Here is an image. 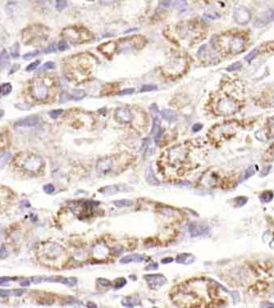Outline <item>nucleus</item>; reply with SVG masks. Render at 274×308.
<instances>
[{
  "instance_id": "nucleus-1",
  "label": "nucleus",
  "mask_w": 274,
  "mask_h": 308,
  "mask_svg": "<svg viewBox=\"0 0 274 308\" xmlns=\"http://www.w3.org/2000/svg\"><path fill=\"white\" fill-rule=\"evenodd\" d=\"M161 174L170 181L187 176L193 168L190 149L186 145H178L164 153L159 163Z\"/></svg>"
},
{
  "instance_id": "nucleus-2",
  "label": "nucleus",
  "mask_w": 274,
  "mask_h": 308,
  "mask_svg": "<svg viewBox=\"0 0 274 308\" xmlns=\"http://www.w3.org/2000/svg\"><path fill=\"white\" fill-rule=\"evenodd\" d=\"M37 258L43 265L55 269L63 268L68 260L67 250L55 242L40 244L37 247Z\"/></svg>"
},
{
  "instance_id": "nucleus-3",
  "label": "nucleus",
  "mask_w": 274,
  "mask_h": 308,
  "mask_svg": "<svg viewBox=\"0 0 274 308\" xmlns=\"http://www.w3.org/2000/svg\"><path fill=\"white\" fill-rule=\"evenodd\" d=\"M130 162L129 157L124 154L104 157L97 161L96 172L101 177L116 175L127 168Z\"/></svg>"
},
{
  "instance_id": "nucleus-4",
  "label": "nucleus",
  "mask_w": 274,
  "mask_h": 308,
  "mask_svg": "<svg viewBox=\"0 0 274 308\" xmlns=\"http://www.w3.org/2000/svg\"><path fill=\"white\" fill-rule=\"evenodd\" d=\"M14 164L17 168L33 174L41 173L45 165L43 160L39 156L30 152L17 153L14 158Z\"/></svg>"
},
{
  "instance_id": "nucleus-5",
  "label": "nucleus",
  "mask_w": 274,
  "mask_h": 308,
  "mask_svg": "<svg viewBox=\"0 0 274 308\" xmlns=\"http://www.w3.org/2000/svg\"><path fill=\"white\" fill-rule=\"evenodd\" d=\"M30 92L35 100L43 102L47 100L51 95V85L47 79L37 77L32 80L30 85Z\"/></svg>"
},
{
  "instance_id": "nucleus-6",
  "label": "nucleus",
  "mask_w": 274,
  "mask_h": 308,
  "mask_svg": "<svg viewBox=\"0 0 274 308\" xmlns=\"http://www.w3.org/2000/svg\"><path fill=\"white\" fill-rule=\"evenodd\" d=\"M97 202L91 201H78L73 202L71 210L80 218H88L98 214Z\"/></svg>"
},
{
  "instance_id": "nucleus-7",
  "label": "nucleus",
  "mask_w": 274,
  "mask_h": 308,
  "mask_svg": "<svg viewBox=\"0 0 274 308\" xmlns=\"http://www.w3.org/2000/svg\"><path fill=\"white\" fill-rule=\"evenodd\" d=\"M217 109L222 115H230L236 110V104L233 100L228 97H223L217 102Z\"/></svg>"
},
{
  "instance_id": "nucleus-8",
  "label": "nucleus",
  "mask_w": 274,
  "mask_h": 308,
  "mask_svg": "<svg viewBox=\"0 0 274 308\" xmlns=\"http://www.w3.org/2000/svg\"><path fill=\"white\" fill-rule=\"evenodd\" d=\"M233 17L238 24L245 25L250 21L251 12L248 8L245 7H238L234 10Z\"/></svg>"
},
{
  "instance_id": "nucleus-9",
  "label": "nucleus",
  "mask_w": 274,
  "mask_h": 308,
  "mask_svg": "<svg viewBox=\"0 0 274 308\" xmlns=\"http://www.w3.org/2000/svg\"><path fill=\"white\" fill-rule=\"evenodd\" d=\"M33 281L35 283H40L41 282H60L63 284L68 285V286H74L76 284L77 280L75 278H63L60 276H52L48 278H34Z\"/></svg>"
},
{
  "instance_id": "nucleus-10",
  "label": "nucleus",
  "mask_w": 274,
  "mask_h": 308,
  "mask_svg": "<svg viewBox=\"0 0 274 308\" xmlns=\"http://www.w3.org/2000/svg\"><path fill=\"white\" fill-rule=\"evenodd\" d=\"M115 120L120 124L129 123L133 119V115L127 108H119L115 112Z\"/></svg>"
},
{
  "instance_id": "nucleus-11",
  "label": "nucleus",
  "mask_w": 274,
  "mask_h": 308,
  "mask_svg": "<svg viewBox=\"0 0 274 308\" xmlns=\"http://www.w3.org/2000/svg\"><path fill=\"white\" fill-rule=\"evenodd\" d=\"M144 278L150 288L153 290L161 287V286L165 284L167 282L166 278L162 275H145Z\"/></svg>"
},
{
  "instance_id": "nucleus-12",
  "label": "nucleus",
  "mask_w": 274,
  "mask_h": 308,
  "mask_svg": "<svg viewBox=\"0 0 274 308\" xmlns=\"http://www.w3.org/2000/svg\"><path fill=\"white\" fill-rule=\"evenodd\" d=\"M245 43L240 37H232L228 42V49L232 54H238L244 49Z\"/></svg>"
},
{
  "instance_id": "nucleus-13",
  "label": "nucleus",
  "mask_w": 274,
  "mask_h": 308,
  "mask_svg": "<svg viewBox=\"0 0 274 308\" xmlns=\"http://www.w3.org/2000/svg\"><path fill=\"white\" fill-rule=\"evenodd\" d=\"M85 96L84 92L82 90H74L71 92H63L60 98V102H66L67 100H79Z\"/></svg>"
},
{
  "instance_id": "nucleus-14",
  "label": "nucleus",
  "mask_w": 274,
  "mask_h": 308,
  "mask_svg": "<svg viewBox=\"0 0 274 308\" xmlns=\"http://www.w3.org/2000/svg\"><path fill=\"white\" fill-rule=\"evenodd\" d=\"M63 35L71 43H78L80 39V32L75 27H67L63 31Z\"/></svg>"
},
{
  "instance_id": "nucleus-15",
  "label": "nucleus",
  "mask_w": 274,
  "mask_h": 308,
  "mask_svg": "<svg viewBox=\"0 0 274 308\" xmlns=\"http://www.w3.org/2000/svg\"><path fill=\"white\" fill-rule=\"evenodd\" d=\"M39 122V117L37 116H31V117H26L23 120H20L16 122L17 126H22V127H33L36 125Z\"/></svg>"
},
{
  "instance_id": "nucleus-16",
  "label": "nucleus",
  "mask_w": 274,
  "mask_h": 308,
  "mask_svg": "<svg viewBox=\"0 0 274 308\" xmlns=\"http://www.w3.org/2000/svg\"><path fill=\"white\" fill-rule=\"evenodd\" d=\"M147 260L146 257L144 255H140V254H131V255H127V256L122 258L120 260L121 263H129V262H141V261H144Z\"/></svg>"
},
{
  "instance_id": "nucleus-17",
  "label": "nucleus",
  "mask_w": 274,
  "mask_h": 308,
  "mask_svg": "<svg viewBox=\"0 0 274 308\" xmlns=\"http://www.w3.org/2000/svg\"><path fill=\"white\" fill-rule=\"evenodd\" d=\"M93 253L95 257L99 258V259H102L108 255V249L105 245H102V244H97L96 246H94Z\"/></svg>"
},
{
  "instance_id": "nucleus-18",
  "label": "nucleus",
  "mask_w": 274,
  "mask_h": 308,
  "mask_svg": "<svg viewBox=\"0 0 274 308\" xmlns=\"http://www.w3.org/2000/svg\"><path fill=\"white\" fill-rule=\"evenodd\" d=\"M194 257L190 254H181L176 257V261L180 264H190L194 261Z\"/></svg>"
},
{
  "instance_id": "nucleus-19",
  "label": "nucleus",
  "mask_w": 274,
  "mask_h": 308,
  "mask_svg": "<svg viewBox=\"0 0 274 308\" xmlns=\"http://www.w3.org/2000/svg\"><path fill=\"white\" fill-rule=\"evenodd\" d=\"M161 116L164 119L169 122L174 121L176 119V112L170 109H164L163 111L161 112Z\"/></svg>"
},
{
  "instance_id": "nucleus-20",
  "label": "nucleus",
  "mask_w": 274,
  "mask_h": 308,
  "mask_svg": "<svg viewBox=\"0 0 274 308\" xmlns=\"http://www.w3.org/2000/svg\"><path fill=\"white\" fill-rule=\"evenodd\" d=\"M100 190H104L103 194H115V193H119L122 191H127L128 189H125V187L118 186V185H112V186H108L106 188H103Z\"/></svg>"
},
{
  "instance_id": "nucleus-21",
  "label": "nucleus",
  "mask_w": 274,
  "mask_h": 308,
  "mask_svg": "<svg viewBox=\"0 0 274 308\" xmlns=\"http://www.w3.org/2000/svg\"><path fill=\"white\" fill-rule=\"evenodd\" d=\"M206 229L203 226H200L199 225H197V224H192V225L190 226V232H191L192 235V236H197L200 235V234H202L206 232Z\"/></svg>"
},
{
  "instance_id": "nucleus-22",
  "label": "nucleus",
  "mask_w": 274,
  "mask_h": 308,
  "mask_svg": "<svg viewBox=\"0 0 274 308\" xmlns=\"http://www.w3.org/2000/svg\"><path fill=\"white\" fill-rule=\"evenodd\" d=\"M12 91V86L10 83H4L0 85V96H7Z\"/></svg>"
},
{
  "instance_id": "nucleus-23",
  "label": "nucleus",
  "mask_w": 274,
  "mask_h": 308,
  "mask_svg": "<svg viewBox=\"0 0 274 308\" xmlns=\"http://www.w3.org/2000/svg\"><path fill=\"white\" fill-rule=\"evenodd\" d=\"M146 178L148 181V182H150L151 184L153 185H158L159 184V181H157V179L155 177V175L153 174L152 168L151 167H148L146 170Z\"/></svg>"
},
{
  "instance_id": "nucleus-24",
  "label": "nucleus",
  "mask_w": 274,
  "mask_h": 308,
  "mask_svg": "<svg viewBox=\"0 0 274 308\" xmlns=\"http://www.w3.org/2000/svg\"><path fill=\"white\" fill-rule=\"evenodd\" d=\"M10 61V58H9V55L6 50H3V52L0 54V67H7Z\"/></svg>"
},
{
  "instance_id": "nucleus-25",
  "label": "nucleus",
  "mask_w": 274,
  "mask_h": 308,
  "mask_svg": "<svg viewBox=\"0 0 274 308\" xmlns=\"http://www.w3.org/2000/svg\"><path fill=\"white\" fill-rule=\"evenodd\" d=\"M24 293L23 290H0V297H6L9 295H16V296H21Z\"/></svg>"
},
{
  "instance_id": "nucleus-26",
  "label": "nucleus",
  "mask_w": 274,
  "mask_h": 308,
  "mask_svg": "<svg viewBox=\"0 0 274 308\" xmlns=\"http://www.w3.org/2000/svg\"><path fill=\"white\" fill-rule=\"evenodd\" d=\"M9 144H10V139L8 135L3 133L2 136H0V151L3 150L5 148L7 147Z\"/></svg>"
},
{
  "instance_id": "nucleus-27",
  "label": "nucleus",
  "mask_w": 274,
  "mask_h": 308,
  "mask_svg": "<svg viewBox=\"0 0 274 308\" xmlns=\"http://www.w3.org/2000/svg\"><path fill=\"white\" fill-rule=\"evenodd\" d=\"M261 200L264 202H271L272 199L273 198V193L272 191H264V193H262V194L261 195Z\"/></svg>"
},
{
  "instance_id": "nucleus-28",
  "label": "nucleus",
  "mask_w": 274,
  "mask_h": 308,
  "mask_svg": "<svg viewBox=\"0 0 274 308\" xmlns=\"http://www.w3.org/2000/svg\"><path fill=\"white\" fill-rule=\"evenodd\" d=\"M242 67V64H241V62H236L233 64H231L229 67H227V71L228 72H235V71L240 70Z\"/></svg>"
},
{
  "instance_id": "nucleus-29",
  "label": "nucleus",
  "mask_w": 274,
  "mask_h": 308,
  "mask_svg": "<svg viewBox=\"0 0 274 308\" xmlns=\"http://www.w3.org/2000/svg\"><path fill=\"white\" fill-rule=\"evenodd\" d=\"M256 54H257V49L255 48V49H253V51H251V52L245 57V60L246 61H248V62H251L252 60H254V58L256 57Z\"/></svg>"
},
{
  "instance_id": "nucleus-30",
  "label": "nucleus",
  "mask_w": 274,
  "mask_h": 308,
  "mask_svg": "<svg viewBox=\"0 0 274 308\" xmlns=\"http://www.w3.org/2000/svg\"><path fill=\"white\" fill-rule=\"evenodd\" d=\"M67 3L66 0H56V8L59 10H62L67 7Z\"/></svg>"
},
{
  "instance_id": "nucleus-31",
  "label": "nucleus",
  "mask_w": 274,
  "mask_h": 308,
  "mask_svg": "<svg viewBox=\"0 0 274 308\" xmlns=\"http://www.w3.org/2000/svg\"><path fill=\"white\" fill-rule=\"evenodd\" d=\"M247 202H248V198L246 197H243V196L236 198V203L238 206H243L247 203Z\"/></svg>"
},
{
  "instance_id": "nucleus-32",
  "label": "nucleus",
  "mask_w": 274,
  "mask_h": 308,
  "mask_svg": "<svg viewBox=\"0 0 274 308\" xmlns=\"http://www.w3.org/2000/svg\"><path fill=\"white\" fill-rule=\"evenodd\" d=\"M255 174V168L254 166H252V167H249V168L246 170L245 174V176H244V181L246 180V179L249 178L250 177H252L253 174Z\"/></svg>"
},
{
  "instance_id": "nucleus-33",
  "label": "nucleus",
  "mask_w": 274,
  "mask_h": 308,
  "mask_svg": "<svg viewBox=\"0 0 274 308\" xmlns=\"http://www.w3.org/2000/svg\"><path fill=\"white\" fill-rule=\"evenodd\" d=\"M63 113V110L62 109H56V110H53L50 112V116L53 119H56L58 117H60V115Z\"/></svg>"
},
{
  "instance_id": "nucleus-34",
  "label": "nucleus",
  "mask_w": 274,
  "mask_h": 308,
  "mask_svg": "<svg viewBox=\"0 0 274 308\" xmlns=\"http://www.w3.org/2000/svg\"><path fill=\"white\" fill-rule=\"evenodd\" d=\"M39 64H40V61H39V60H36V61H35V62L31 63V64H29L28 66L27 67L26 70L27 71V72H31V71L35 70V69L39 66Z\"/></svg>"
},
{
  "instance_id": "nucleus-35",
  "label": "nucleus",
  "mask_w": 274,
  "mask_h": 308,
  "mask_svg": "<svg viewBox=\"0 0 274 308\" xmlns=\"http://www.w3.org/2000/svg\"><path fill=\"white\" fill-rule=\"evenodd\" d=\"M150 110L152 114L153 118L158 117V116H159V110H158V107L156 104H152V105L151 106Z\"/></svg>"
},
{
  "instance_id": "nucleus-36",
  "label": "nucleus",
  "mask_w": 274,
  "mask_h": 308,
  "mask_svg": "<svg viewBox=\"0 0 274 308\" xmlns=\"http://www.w3.org/2000/svg\"><path fill=\"white\" fill-rule=\"evenodd\" d=\"M10 153H6L4 154L0 157V165H3L4 164L7 162L9 157H10Z\"/></svg>"
},
{
  "instance_id": "nucleus-37",
  "label": "nucleus",
  "mask_w": 274,
  "mask_h": 308,
  "mask_svg": "<svg viewBox=\"0 0 274 308\" xmlns=\"http://www.w3.org/2000/svg\"><path fill=\"white\" fill-rule=\"evenodd\" d=\"M43 190L44 192L47 193V194H52V193H54L55 191V187L53 186L52 185H44Z\"/></svg>"
},
{
  "instance_id": "nucleus-38",
  "label": "nucleus",
  "mask_w": 274,
  "mask_h": 308,
  "mask_svg": "<svg viewBox=\"0 0 274 308\" xmlns=\"http://www.w3.org/2000/svg\"><path fill=\"white\" fill-rule=\"evenodd\" d=\"M157 88V87L155 85H145L142 87L141 88V92H149V91H154Z\"/></svg>"
},
{
  "instance_id": "nucleus-39",
  "label": "nucleus",
  "mask_w": 274,
  "mask_h": 308,
  "mask_svg": "<svg viewBox=\"0 0 274 308\" xmlns=\"http://www.w3.org/2000/svg\"><path fill=\"white\" fill-rule=\"evenodd\" d=\"M58 48L60 50V51H65L66 49L68 48V46H67V44L64 40H62L59 43V45H58Z\"/></svg>"
},
{
  "instance_id": "nucleus-40",
  "label": "nucleus",
  "mask_w": 274,
  "mask_h": 308,
  "mask_svg": "<svg viewBox=\"0 0 274 308\" xmlns=\"http://www.w3.org/2000/svg\"><path fill=\"white\" fill-rule=\"evenodd\" d=\"M115 204L117 205V206H124V205H129L131 204V202L127 201V200H121V201L116 202Z\"/></svg>"
},
{
  "instance_id": "nucleus-41",
  "label": "nucleus",
  "mask_w": 274,
  "mask_h": 308,
  "mask_svg": "<svg viewBox=\"0 0 274 308\" xmlns=\"http://www.w3.org/2000/svg\"><path fill=\"white\" fill-rule=\"evenodd\" d=\"M55 67V64L53 62H47L44 64V65L42 67V69H44V70H47V69H52Z\"/></svg>"
},
{
  "instance_id": "nucleus-42",
  "label": "nucleus",
  "mask_w": 274,
  "mask_h": 308,
  "mask_svg": "<svg viewBox=\"0 0 274 308\" xmlns=\"http://www.w3.org/2000/svg\"><path fill=\"white\" fill-rule=\"evenodd\" d=\"M134 92V89L133 88H127V89H124L122 90L120 92H119V95L120 96H124V95H129Z\"/></svg>"
},
{
  "instance_id": "nucleus-43",
  "label": "nucleus",
  "mask_w": 274,
  "mask_h": 308,
  "mask_svg": "<svg viewBox=\"0 0 274 308\" xmlns=\"http://www.w3.org/2000/svg\"><path fill=\"white\" fill-rule=\"evenodd\" d=\"M7 256V249L4 246H2L0 248V259H5Z\"/></svg>"
},
{
  "instance_id": "nucleus-44",
  "label": "nucleus",
  "mask_w": 274,
  "mask_h": 308,
  "mask_svg": "<svg viewBox=\"0 0 274 308\" xmlns=\"http://www.w3.org/2000/svg\"><path fill=\"white\" fill-rule=\"evenodd\" d=\"M38 54L37 52H32V53H27V54L26 55H23V58H24V60H31V59H33L34 57L36 55Z\"/></svg>"
},
{
  "instance_id": "nucleus-45",
  "label": "nucleus",
  "mask_w": 274,
  "mask_h": 308,
  "mask_svg": "<svg viewBox=\"0 0 274 308\" xmlns=\"http://www.w3.org/2000/svg\"><path fill=\"white\" fill-rule=\"evenodd\" d=\"M159 2H160V4L164 7H168L172 4V1L171 0H159Z\"/></svg>"
},
{
  "instance_id": "nucleus-46",
  "label": "nucleus",
  "mask_w": 274,
  "mask_h": 308,
  "mask_svg": "<svg viewBox=\"0 0 274 308\" xmlns=\"http://www.w3.org/2000/svg\"><path fill=\"white\" fill-rule=\"evenodd\" d=\"M270 169H271V166H267V167H265V168L262 170V172H261V174L260 175V177H264L267 176V175L269 174Z\"/></svg>"
},
{
  "instance_id": "nucleus-47",
  "label": "nucleus",
  "mask_w": 274,
  "mask_h": 308,
  "mask_svg": "<svg viewBox=\"0 0 274 308\" xmlns=\"http://www.w3.org/2000/svg\"><path fill=\"white\" fill-rule=\"evenodd\" d=\"M158 268V264L157 263H151L150 265H148L147 267H146V270H155Z\"/></svg>"
},
{
  "instance_id": "nucleus-48",
  "label": "nucleus",
  "mask_w": 274,
  "mask_h": 308,
  "mask_svg": "<svg viewBox=\"0 0 274 308\" xmlns=\"http://www.w3.org/2000/svg\"><path fill=\"white\" fill-rule=\"evenodd\" d=\"M119 281V282H116V286H115V287L116 288H119V287H122L123 286H124V285L126 284V280L125 279H122V282H119V279L118 280Z\"/></svg>"
},
{
  "instance_id": "nucleus-49",
  "label": "nucleus",
  "mask_w": 274,
  "mask_h": 308,
  "mask_svg": "<svg viewBox=\"0 0 274 308\" xmlns=\"http://www.w3.org/2000/svg\"><path fill=\"white\" fill-rule=\"evenodd\" d=\"M99 283H100L101 285H103V286H109V285L111 284V282H109L108 280L102 279V278L99 279Z\"/></svg>"
},
{
  "instance_id": "nucleus-50",
  "label": "nucleus",
  "mask_w": 274,
  "mask_h": 308,
  "mask_svg": "<svg viewBox=\"0 0 274 308\" xmlns=\"http://www.w3.org/2000/svg\"><path fill=\"white\" fill-rule=\"evenodd\" d=\"M201 128H202L201 124H196L195 125H194L193 127H192V130H193V132H198V131H200V130L201 129Z\"/></svg>"
},
{
  "instance_id": "nucleus-51",
  "label": "nucleus",
  "mask_w": 274,
  "mask_h": 308,
  "mask_svg": "<svg viewBox=\"0 0 274 308\" xmlns=\"http://www.w3.org/2000/svg\"><path fill=\"white\" fill-rule=\"evenodd\" d=\"M123 305L125 306V307H134V305L132 304V302H130V301H128V302H127V301H123Z\"/></svg>"
},
{
  "instance_id": "nucleus-52",
  "label": "nucleus",
  "mask_w": 274,
  "mask_h": 308,
  "mask_svg": "<svg viewBox=\"0 0 274 308\" xmlns=\"http://www.w3.org/2000/svg\"><path fill=\"white\" fill-rule=\"evenodd\" d=\"M179 7L180 8H184L185 7V5H186V0H179Z\"/></svg>"
},
{
  "instance_id": "nucleus-53",
  "label": "nucleus",
  "mask_w": 274,
  "mask_h": 308,
  "mask_svg": "<svg viewBox=\"0 0 274 308\" xmlns=\"http://www.w3.org/2000/svg\"><path fill=\"white\" fill-rule=\"evenodd\" d=\"M100 1L102 4H104V5H108V4H110V3L115 2L116 0H100Z\"/></svg>"
},
{
  "instance_id": "nucleus-54",
  "label": "nucleus",
  "mask_w": 274,
  "mask_h": 308,
  "mask_svg": "<svg viewBox=\"0 0 274 308\" xmlns=\"http://www.w3.org/2000/svg\"><path fill=\"white\" fill-rule=\"evenodd\" d=\"M57 50V47H56V45L55 44H52L51 46L49 47V48H48V51H50L51 52H55Z\"/></svg>"
},
{
  "instance_id": "nucleus-55",
  "label": "nucleus",
  "mask_w": 274,
  "mask_h": 308,
  "mask_svg": "<svg viewBox=\"0 0 274 308\" xmlns=\"http://www.w3.org/2000/svg\"><path fill=\"white\" fill-rule=\"evenodd\" d=\"M172 261H173V259H172V258H167V259H162V262H163L164 264H167V263L172 262Z\"/></svg>"
},
{
  "instance_id": "nucleus-56",
  "label": "nucleus",
  "mask_w": 274,
  "mask_h": 308,
  "mask_svg": "<svg viewBox=\"0 0 274 308\" xmlns=\"http://www.w3.org/2000/svg\"><path fill=\"white\" fill-rule=\"evenodd\" d=\"M10 279H11V278H0V284H2L3 282H7L8 281H10Z\"/></svg>"
},
{
  "instance_id": "nucleus-57",
  "label": "nucleus",
  "mask_w": 274,
  "mask_h": 308,
  "mask_svg": "<svg viewBox=\"0 0 274 308\" xmlns=\"http://www.w3.org/2000/svg\"><path fill=\"white\" fill-rule=\"evenodd\" d=\"M18 67H19V65H17V64L15 65V66H14V67H12V68H11V69H10V74H11V73L15 72V71L17 70V69H18Z\"/></svg>"
},
{
  "instance_id": "nucleus-58",
  "label": "nucleus",
  "mask_w": 274,
  "mask_h": 308,
  "mask_svg": "<svg viewBox=\"0 0 274 308\" xmlns=\"http://www.w3.org/2000/svg\"><path fill=\"white\" fill-rule=\"evenodd\" d=\"M271 18H272V19H273V20H274V11H273V14H272Z\"/></svg>"
},
{
  "instance_id": "nucleus-59",
  "label": "nucleus",
  "mask_w": 274,
  "mask_h": 308,
  "mask_svg": "<svg viewBox=\"0 0 274 308\" xmlns=\"http://www.w3.org/2000/svg\"><path fill=\"white\" fill-rule=\"evenodd\" d=\"M88 1H94V0H88Z\"/></svg>"
}]
</instances>
